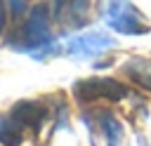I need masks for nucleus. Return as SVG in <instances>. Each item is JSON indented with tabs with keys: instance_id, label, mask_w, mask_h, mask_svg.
I'll use <instances>...</instances> for the list:
<instances>
[{
	"instance_id": "nucleus-10",
	"label": "nucleus",
	"mask_w": 151,
	"mask_h": 146,
	"mask_svg": "<svg viewBox=\"0 0 151 146\" xmlns=\"http://www.w3.org/2000/svg\"><path fill=\"white\" fill-rule=\"evenodd\" d=\"M7 21H9V7L7 0H0V35L7 31Z\"/></svg>"
},
{
	"instance_id": "nucleus-2",
	"label": "nucleus",
	"mask_w": 151,
	"mask_h": 146,
	"mask_svg": "<svg viewBox=\"0 0 151 146\" xmlns=\"http://www.w3.org/2000/svg\"><path fill=\"white\" fill-rule=\"evenodd\" d=\"M104 21L111 31L120 35H146L151 33V21L132 0H109L104 9Z\"/></svg>"
},
{
	"instance_id": "nucleus-7",
	"label": "nucleus",
	"mask_w": 151,
	"mask_h": 146,
	"mask_svg": "<svg viewBox=\"0 0 151 146\" xmlns=\"http://www.w3.org/2000/svg\"><path fill=\"white\" fill-rule=\"evenodd\" d=\"M99 127L104 132V139L109 146H120V139H123V125L116 115L111 113H99Z\"/></svg>"
},
{
	"instance_id": "nucleus-6",
	"label": "nucleus",
	"mask_w": 151,
	"mask_h": 146,
	"mask_svg": "<svg viewBox=\"0 0 151 146\" xmlns=\"http://www.w3.org/2000/svg\"><path fill=\"white\" fill-rule=\"evenodd\" d=\"M125 75L130 80H134L139 87H144V89L151 92V61L149 59H139V57L130 59L125 64Z\"/></svg>"
},
{
	"instance_id": "nucleus-5",
	"label": "nucleus",
	"mask_w": 151,
	"mask_h": 146,
	"mask_svg": "<svg viewBox=\"0 0 151 146\" xmlns=\"http://www.w3.org/2000/svg\"><path fill=\"white\" fill-rule=\"evenodd\" d=\"M7 118L26 134V132H40V127L47 120V108L38 101H19L12 106V111L7 113Z\"/></svg>"
},
{
	"instance_id": "nucleus-11",
	"label": "nucleus",
	"mask_w": 151,
	"mask_h": 146,
	"mask_svg": "<svg viewBox=\"0 0 151 146\" xmlns=\"http://www.w3.org/2000/svg\"><path fill=\"white\" fill-rule=\"evenodd\" d=\"M66 5H68V0H52V16L54 19H64Z\"/></svg>"
},
{
	"instance_id": "nucleus-4",
	"label": "nucleus",
	"mask_w": 151,
	"mask_h": 146,
	"mask_svg": "<svg viewBox=\"0 0 151 146\" xmlns=\"http://www.w3.org/2000/svg\"><path fill=\"white\" fill-rule=\"evenodd\" d=\"M116 45V40L106 31H87L80 35H73L66 42V54L78 57V59H94L104 52H109Z\"/></svg>"
},
{
	"instance_id": "nucleus-8",
	"label": "nucleus",
	"mask_w": 151,
	"mask_h": 146,
	"mask_svg": "<svg viewBox=\"0 0 151 146\" xmlns=\"http://www.w3.org/2000/svg\"><path fill=\"white\" fill-rule=\"evenodd\" d=\"M90 9H92V0H68V5H66L68 24L71 26H83L90 19Z\"/></svg>"
},
{
	"instance_id": "nucleus-3",
	"label": "nucleus",
	"mask_w": 151,
	"mask_h": 146,
	"mask_svg": "<svg viewBox=\"0 0 151 146\" xmlns=\"http://www.w3.org/2000/svg\"><path fill=\"white\" fill-rule=\"evenodd\" d=\"M127 94V87L113 78H85L73 85V97L80 104L92 101H120Z\"/></svg>"
},
{
	"instance_id": "nucleus-9",
	"label": "nucleus",
	"mask_w": 151,
	"mask_h": 146,
	"mask_svg": "<svg viewBox=\"0 0 151 146\" xmlns=\"http://www.w3.org/2000/svg\"><path fill=\"white\" fill-rule=\"evenodd\" d=\"M7 7H9L12 19H21L28 12V0H7Z\"/></svg>"
},
{
	"instance_id": "nucleus-1",
	"label": "nucleus",
	"mask_w": 151,
	"mask_h": 146,
	"mask_svg": "<svg viewBox=\"0 0 151 146\" xmlns=\"http://www.w3.org/2000/svg\"><path fill=\"white\" fill-rule=\"evenodd\" d=\"M9 45L19 52L33 54V57H42L47 52L54 49V38H52V7H47V2H35L28 7L26 19L21 24V28L17 31V35L9 40Z\"/></svg>"
}]
</instances>
